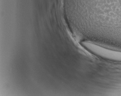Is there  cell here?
Wrapping results in <instances>:
<instances>
[{
	"label": "cell",
	"mask_w": 121,
	"mask_h": 96,
	"mask_svg": "<svg viewBox=\"0 0 121 96\" xmlns=\"http://www.w3.org/2000/svg\"><path fill=\"white\" fill-rule=\"evenodd\" d=\"M83 45L96 55L105 58L121 60V52L110 50L89 41L82 42Z\"/></svg>",
	"instance_id": "6da1fadb"
}]
</instances>
